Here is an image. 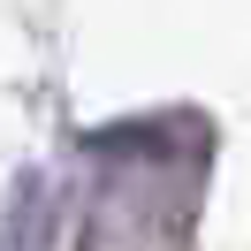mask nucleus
<instances>
[{
    "instance_id": "obj_1",
    "label": "nucleus",
    "mask_w": 251,
    "mask_h": 251,
    "mask_svg": "<svg viewBox=\"0 0 251 251\" xmlns=\"http://www.w3.org/2000/svg\"><path fill=\"white\" fill-rule=\"evenodd\" d=\"M38 213H46V198H38V183H23L16 213H8V251H38Z\"/></svg>"
}]
</instances>
